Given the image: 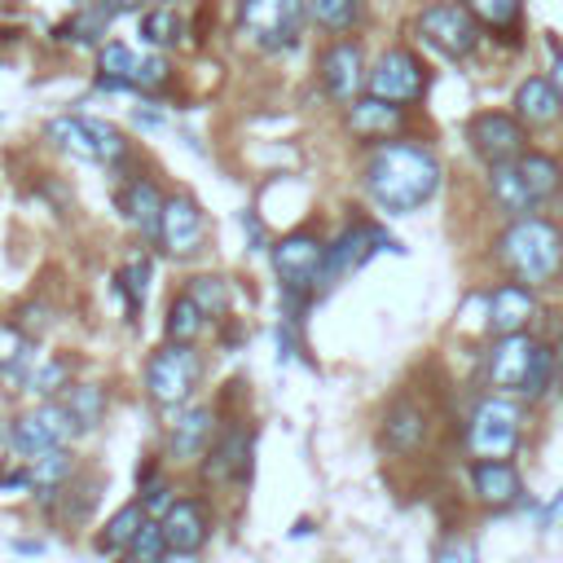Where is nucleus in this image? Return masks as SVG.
Here are the masks:
<instances>
[{
    "label": "nucleus",
    "mask_w": 563,
    "mask_h": 563,
    "mask_svg": "<svg viewBox=\"0 0 563 563\" xmlns=\"http://www.w3.org/2000/svg\"><path fill=\"white\" fill-rule=\"evenodd\" d=\"M303 13H308V0H242V35L264 48V53H282L299 40V26H303Z\"/></svg>",
    "instance_id": "nucleus-4"
},
{
    "label": "nucleus",
    "mask_w": 563,
    "mask_h": 563,
    "mask_svg": "<svg viewBox=\"0 0 563 563\" xmlns=\"http://www.w3.org/2000/svg\"><path fill=\"white\" fill-rule=\"evenodd\" d=\"M70 453L66 449H44V453H35L31 457V479H35V488H57L66 475H70Z\"/></svg>",
    "instance_id": "nucleus-33"
},
{
    "label": "nucleus",
    "mask_w": 563,
    "mask_h": 563,
    "mask_svg": "<svg viewBox=\"0 0 563 563\" xmlns=\"http://www.w3.org/2000/svg\"><path fill=\"white\" fill-rule=\"evenodd\" d=\"M119 207H123V220H128V224H136L145 238H158V224H163V194H158L154 180H145V176L128 180L123 194H119Z\"/></svg>",
    "instance_id": "nucleus-19"
},
{
    "label": "nucleus",
    "mask_w": 563,
    "mask_h": 563,
    "mask_svg": "<svg viewBox=\"0 0 563 563\" xmlns=\"http://www.w3.org/2000/svg\"><path fill=\"white\" fill-rule=\"evenodd\" d=\"M110 18H114V9H110L106 0H88V4H84V9H79V13L57 31V35H62V40H70V44H92V40L106 31V22H110Z\"/></svg>",
    "instance_id": "nucleus-29"
},
{
    "label": "nucleus",
    "mask_w": 563,
    "mask_h": 563,
    "mask_svg": "<svg viewBox=\"0 0 563 563\" xmlns=\"http://www.w3.org/2000/svg\"><path fill=\"white\" fill-rule=\"evenodd\" d=\"M4 440H9V431H4V427H0V444H4Z\"/></svg>",
    "instance_id": "nucleus-46"
},
{
    "label": "nucleus",
    "mask_w": 563,
    "mask_h": 563,
    "mask_svg": "<svg viewBox=\"0 0 563 563\" xmlns=\"http://www.w3.org/2000/svg\"><path fill=\"white\" fill-rule=\"evenodd\" d=\"M515 167H519V176H523V189H528L532 207L550 202V198L563 189V167H559V158H550V154L523 150V154L515 158Z\"/></svg>",
    "instance_id": "nucleus-22"
},
{
    "label": "nucleus",
    "mask_w": 563,
    "mask_h": 563,
    "mask_svg": "<svg viewBox=\"0 0 563 563\" xmlns=\"http://www.w3.org/2000/svg\"><path fill=\"white\" fill-rule=\"evenodd\" d=\"M383 435H387V444H391L396 453L418 449L422 435H427V418H422V409H418L413 400H396V405L387 409V418H383Z\"/></svg>",
    "instance_id": "nucleus-24"
},
{
    "label": "nucleus",
    "mask_w": 563,
    "mask_h": 563,
    "mask_svg": "<svg viewBox=\"0 0 563 563\" xmlns=\"http://www.w3.org/2000/svg\"><path fill=\"white\" fill-rule=\"evenodd\" d=\"M435 563H475V550L466 541H449V545H440Z\"/></svg>",
    "instance_id": "nucleus-41"
},
{
    "label": "nucleus",
    "mask_w": 563,
    "mask_h": 563,
    "mask_svg": "<svg viewBox=\"0 0 563 563\" xmlns=\"http://www.w3.org/2000/svg\"><path fill=\"white\" fill-rule=\"evenodd\" d=\"M44 132H48V141L57 150H66V154H75L84 163H119L123 150H128L114 123L88 119V114H57V119H48Z\"/></svg>",
    "instance_id": "nucleus-3"
},
{
    "label": "nucleus",
    "mask_w": 563,
    "mask_h": 563,
    "mask_svg": "<svg viewBox=\"0 0 563 563\" xmlns=\"http://www.w3.org/2000/svg\"><path fill=\"white\" fill-rule=\"evenodd\" d=\"M172 545H167V532H163V523L158 519H145L141 523V532L132 537V545H128V554H132V563H163V554H167Z\"/></svg>",
    "instance_id": "nucleus-35"
},
{
    "label": "nucleus",
    "mask_w": 563,
    "mask_h": 563,
    "mask_svg": "<svg viewBox=\"0 0 563 563\" xmlns=\"http://www.w3.org/2000/svg\"><path fill=\"white\" fill-rule=\"evenodd\" d=\"M501 260L523 286H545L563 268V229L541 216H519L501 238Z\"/></svg>",
    "instance_id": "nucleus-2"
},
{
    "label": "nucleus",
    "mask_w": 563,
    "mask_h": 563,
    "mask_svg": "<svg viewBox=\"0 0 563 563\" xmlns=\"http://www.w3.org/2000/svg\"><path fill=\"white\" fill-rule=\"evenodd\" d=\"M462 4L475 13V22H484L493 31H510L523 9V0H462Z\"/></svg>",
    "instance_id": "nucleus-36"
},
{
    "label": "nucleus",
    "mask_w": 563,
    "mask_h": 563,
    "mask_svg": "<svg viewBox=\"0 0 563 563\" xmlns=\"http://www.w3.org/2000/svg\"><path fill=\"white\" fill-rule=\"evenodd\" d=\"M440 189V158L418 141H383L365 163V194L378 211L405 216Z\"/></svg>",
    "instance_id": "nucleus-1"
},
{
    "label": "nucleus",
    "mask_w": 563,
    "mask_h": 563,
    "mask_svg": "<svg viewBox=\"0 0 563 563\" xmlns=\"http://www.w3.org/2000/svg\"><path fill=\"white\" fill-rule=\"evenodd\" d=\"M559 387H563V365H559Z\"/></svg>",
    "instance_id": "nucleus-47"
},
{
    "label": "nucleus",
    "mask_w": 563,
    "mask_h": 563,
    "mask_svg": "<svg viewBox=\"0 0 563 563\" xmlns=\"http://www.w3.org/2000/svg\"><path fill=\"white\" fill-rule=\"evenodd\" d=\"M62 374H66V365H48V369L35 378V391H53V387L62 383Z\"/></svg>",
    "instance_id": "nucleus-42"
},
{
    "label": "nucleus",
    "mask_w": 563,
    "mask_h": 563,
    "mask_svg": "<svg viewBox=\"0 0 563 563\" xmlns=\"http://www.w3.org/2000/svg\"><path fill=\"white\" fill-rule=\"evenodd\" d=\"M488 321L497 334H515L532 321V290L523 282H510V286H497L493 299H488Z\"/></svg>",
    "instance_id": "nucleus-21"
},
{
    "label": "nucleus",
    "mask_w": 563,
    "mask_h": 563,
    "mask_svg": "<svg viewBox=\"0 0 563 563\" xmlns=\"http://www.w3.org/2000/svg\"><path fill=\"white\" fill-rule=\"evenodd\" d=\"M75 431H79V427H75L70 409L57 405V400H44V405H35L31 413H22V418L9 427V449L22 453V457H35V453H44V449H62Z\"/></svg>",
    "instance_id": "nucleus-8"
},
{
    "label": "nucleus",
    "mask_w": 563,
    "mask_h": 563,
    "mask_svg": "<svg viewBox=\"0 0 563 563\" xmlns=\"http://www.w3.org/2000/svg\"><path fill=\"white\" fill-rule=\"evenodd\" d=\"M466 136H471V150H475L488 167L519 158L523 145H528L523 119H519V114H501V110H479V114L466 123Z\"/></svg>",
    "instance_id": "nucleus-10"
},
{
    "label": "nucleus",
    "mask_w": 563,
    "mask_h": 563,
    "mask_svg": "<svg viewBox=\"0 0 563 563\" xmlns=\"http://www.w3.org/2000/svg\"><path fill=\"white\" fill-rule=\"evenodd\" d=\"M365 79H369V70H365V57H361V48L352 40H339V44H330L321 53V84H325V92L334 101H343V106L356 101Z\"/></svg>",
    "instance_id": "nucleus-14"
},
{
    "label": "nucleus",
    "mask_w": 563,
    "mask_h": 563,
    "mask_svg": "<svg viewBox=\"0 0 563 563\" xmlns=\"http://www.w3.org/2000/svg\"><path fill=\"white\" fill-rule=\"evenodd\" d=\"M163 501H167V484L158 479V484H150V488H145V501H141V506H150V510H158Z\"/></svg>",
    "instance_id": "nucleus-43"
},
{
    "label": "nucleus",
    "mask_w": 563,
    "mask_h": 563,
    "mask_svg": "<svg viewBox=\"0 0 563 563\" xmlns=\"http://www.w3.org/2000/svg\"><path fill=\"white\" fill-rule=\"evenodd\" d=\"M550 374H554V352H550L545 343H537V361H532V378H528L523 396H541L545 383H550Z\"/></svg>",
    "instance_id": "nucleus-39"
},
{
    "label": "nucleus",
    "mask_w": 563,
    "mask_h": 563,
    "mask_svg": "<svg viewBox=\"0 0 563 563\" xmlns=\"http://www.w3.org/2000/svg\"><path fill=\"white\" fill-rule=\"evenodd\" d=\"M488 189H493V198H497L501 211H510V216L532 211V198H528V189H523V176H519L515 158H510V163H493V172H488Z\"/></svg>",
    "instance_id": "nucleus-26"
},
{
    "label": "nucleus",
    "mask_w": 563,
    "mask_h": 563,
    "mask_svg": "<svg viewBox=\"0 0 563 563\" xmlns=\"http://www.w3.org/2000/svg\"><path fill=\"white\" fill-rule=\"evenodd\" d=\"M246 471H251V431H246V427H233V431L211 449L207 475H211V479H233V475H246Z\"/></svg>",
    "instance_id": "nucleus-25"
},
{
    "label": "nucleus",
    "mask_w": 563,
    "mask_h": 563,
    "mask_svg": "<svg viewBox=\"0 0 563 563\" xmlns=\"http://www.w3.org/2000/svg\"><path fill=\"white\" fill-rule=\"evenodd\" d=\"M62 405L70 409V418H75L79 431H92L101 422V413H106V391L101 387H70Z\"/></svg>",
    "instance_id": "nucleus-32"
},
{
    "label": "nucleus",
    "mask_w": 563,
    "mask_h": 563,
    "mask_svg": "<svg viewBox=\"0 0 563 563\" xmlns=\"http://www.w3.org/2000/svg\"><path fill=\"white\" fill-rule=\"evenodd\" d=\"M369 92L396 106H409L427 92V66L409 53V48H387L374 66H369Z\"/></svg>",
    "instance_id": "nucleus-9"
},
{
    "label": "nucleus",
    "mask_w": 563,
    "mask_h": 563,
    "mask_svg": "<svg viewBox=\"0 0 563 563\" xmlns=\"http://www.w3.org/2000/svg\"><path fill=\"white\" fill-rule=\"evenodd\" d=\"M515 114L532 128H545L563 114V92L554 88V79L545 75H528L519 88H515Z\"/></svg>",
    "instance_id": "nucleus-18"
},
{
    "label": "nucleus",
    "mask_w": 563,
    "mask_h": 563,
    "mask_svg": "<svg viewBox=\"0 0 563 563\" xmlns=\"http://www.w3.org/2000/svg\"><path fill=\"white\" fill-rule=\"evenodd\" d=\"M141 523H145V506H141V501L123 506V510L110 519V528H106L101 545H106V550H128V545H132V537L141 532Z\"/></svg>",
    "instance_id": "nucleus-34"
},
{
    "label": "nucleus",
    "mask_w": 563,
    "mask_h": 563,
    "mask_svg": "<svg viewBox=\"0 0 563 563\" xmlns=\"http://www.w3.org/2000/svg\"><path fill=\"white\" fill-rule=\"evenodd\" d=\"M413 31H418L440 57H453V62L471 57L475 44H479V22H475V13H471L466 4H453V0L427 4V9L418 13Z\"/></svg>",
    "instance_id": "nucleus-5"
},
{
    "label": "nucleus",
    "mask_w": 563,
    "mask_h": 563,
    "mask_svg": "<svg viewBox=\"0 0 563 563\" xmlns=\"http://www.w3.org/2000/svg\"><path fill=\"white\" fill-rule=\"evenodd\" d=\"M198 374H202V361H198L194 343H176L172 339L167 347H158L150 356V365H145V391H150L154 405L176 409L180 400H189Z\"/></svg>",
    "instance_id": "nucleus-6"
},
{
    "label": "nucleus",
    "mask_w": 563,
    "mask_h": 563,
    "mask_svg": "<svg viewBox=\"0 0 563 563\" xmlns=\"http://www.w3.org/2000/svg\"><path fill=\"white\" fill-rule=\"evenodd\" d=\"M211 317L194 303V295L185 290L176 303H172V312H167V339H176V343H194L198 334H202V325H207Z\"/></svg>",
    "instance_id": "nucleus-31"
},
{
    "label": "nucleus",
    "mask_w": 563,
    "mask_h": 563,
    "mask_svg": "<svg viewBox=\"0 0 563 563\" xmlns=\"http://www.w3.org/2000/svg\"><path fill=\"white\" fill-rule=\"evenodd\" d=\"M202 233H207V220H202V207L189 194H176V198L163 202L158 238H163L167 255H194L202 246Z\"/></svg>",
    "instance_id": "nucleus-12"
},
{
    "label": "nucleus",
    "mask_w": 563,
    "mask_h": 563,
    "mask_svg": "<svg viewBox=\"0 0 563 563\" xmlns=\"http://www.w3.org/2000/svg\"><path fill=\"white\" fill-rule=\"evenodd\" d=\"M106 4H110L114 13H132V9H141L145 0H106Z\"/></svg>",
    "instance_id": "nucleus-45"
},
{
    "label": "nucleus",
    "mask_w": 563,
    "mask_h": 563,
    "mask_svg": "<svg viewBox=\"0 0 563 563\" xmlns=\"http://www.w3.org/2000/svg\"><path fill=\"white\" fill-rule=\"evenodd\" d=\"M141 35H145V44H154V48H172V44H180L185 22H180V13H176L172 4H158V9H150V13L141 18Z\"/></svg>",
    "instance_id": "nucleus-30"
},
{
    "label": "nucleus",
    "mask_w": 563,
    "mask_h": 563,
    "mask_svg": "<svg viewBox=\"0 0 563 563\" xmlns=\"http://www.w3.org/2000/svg\"><path fill=\"white\" fill-rule=\"evenodd\" d=\"M136 62H141V57H136L123 40L101 44V53H97V79H101V88H132Z\"/></svg>",
    "instance_id": "nucleus-27"
},
{
    "label": "nucleus",
    "mask_w": 563,
    "mask_h": 563,
    "mask_svg": "<svg viewBox=\"0 0 563 563\" xmlns=\"http://www.w3.org/2000/svg\"><path fill=\"white\" fill-rule=\"evenodd\" d=\"M369 242H374V229H365V224H352L330 251H325V260H321V277H317V290H330V286H339L365 255H369Z\"/></svg>",
    "instance_id": "nucleus-17"
},
{
    "label": "nucleus",
    "mask_w": 563,
    "mask_h": 563,
    "mask_svg": "<svg viewBox=\"0 0 563 563\" xmlns=\"http://www.w3.org/2000/svg\"><path fill=\"white\" fill-rule=\"evenodd\" d=\"M321 260H325V246L312 233H290L273 246V268L286 290H312L321 277Z\"/></svg>",
    "instance_id": "nucleus-11"
},
{
    "label": "nucleus",
    "mask_w": 563,
    "mask_h": 563,
    "mask_svg": "<svg viewBox=\"0 0 563 563\" xmlns=\"http://www.w3.org/2000/svg\"><path fill=\"white\" fill-rule=\"evenodd\" d=\"M532 361H537V343L523 330L501 334L493 343V352H488V378L497 387H506V391H523L528 378H532Z\"/></svg>",
    "instance_id": "nucleus-13"
},
{
    "label": "nucleus",
    "mask_w": 563,
    "mask_h": 563,
    "mask_svg": "<svg viewBox=\"0 0 563 563\" xmlns=\"http://www.w3.org/2000/svg\"><path fill=\"white\" fill-rule=\"evenodd\" d=\"M128 290V308L136 312L141 303H145V290H150V264L145 260H132V264H123V273H119V295Z\"/></svg>",
    "instance_id": "nucleus-38"
},
{
    "label": "nucleus",
    "mask_w": 563,
    "mask_h": 563,
    "mask_svg": "<svg viewBox=\"0 0 563 563\" xmlns=\"http://www.w3.org/2000/svg\"><path fill=\"white\" fill-rule=\"evenodd\" d=\"M163 532H167V545L176 554H194L202 550L207 532H211V519H207V506L194 501V497H180L163 510Z\"/></svg>",
    "instance_id": "nucleus-15"
},
{
    "label": "nucleus",
    "mask_w": 563,
    "mask_h": 563,
    "mask_svg": "<svg viewBox=\"0 0 563 563\" xmlns=\"http://www.w3.org/2000/svg\"><path fill=\"white\" fill-rule=\"evenodd\" d=\"M167 62L154 53V57H145V62H136V75H132V88H158V84H167Z\"/></svg>",
    "instance_id": "nucleus-40"
},
{
    "label": "nucleus",
    "mask_w": 563,
    "mask_h": 563,
    "mask_svg": "<svg viewBox=\"0 0 563 563\" xmlns=\"http://www.w3.org/2000/svg\"><path fill=\"white\" fill-rule=\"evenodd\" d=\"M550 79H554V88L563 92V48L554 44V62H550Z\"/></svg>",
    "instance_id": "nucleus-44"
},
{
    "label": "nucleus",
    "mask_w": 563,
    "mask_h": 563,
    "mask_svg": "<svg viewBox=\"0 0 563 563\" xmlns=\"http://www.w3.org/2000/svg\"><path fill=\"white\" fill-rule=\"evenodd\" d=\"M347 128L356 136H365V141H387V136H396L405 128V114H400L396 101H383V97L369 92V97L347 101Z\"/></svg>",
    "instance_id": "nucleus-16"
},
{
    "label": "nucleus",
    "mask_w": 563,
    "mask_h": 563,
    "mask_svg": "<svg viewBox=\"0 0 563 563\" xmlns=\"http://www.w3.org/2000/svg\"><path fill=\"white\" fill-rule=\"evenodd\" d=\"M519 405L515 400H501V396H488L475 405L471 422H466V444L475 457H510L515 444H519Z\"/></svg>",
    "instance_id": "nucleus-7"
},
{
    "label": "nucleus",
    "mask_w": 563,
    "mask_h": 563,
    "mask_svg": "<svg viewBox=\"0 0 563 563\" xmlns=\"http://www.w3.org/2000/svg\"><path fill=\"white\" fill-rule=\"evenodd\" d=\"M189 295H194V303H198L207 317L229 312V290H224L220 277H194V282H189Z\"/></svg>",
    "instance_id": "nucleus-37"
},
{
    "label": "nucleus",
    "mask_w": 563,
    "mask_h": 563,
    "mask_svg": "<svg viewBox=\"0 0 563 563\" xmlns=\"http://www.w3.org/2000/svg\"><path fill=\"white\" fill-rule=\"evenodd\" d=\"M308 18L330 31V35H343L352 26L365 22V0H308Z\"/></svg>",
    "instance_id": "nucleus-28"
},
{
    "label": "nucleus",
    "mask_w": 563,
    "mask_h": 563,
    "mask_svg": "<svg viewBox=\"0 0 563 563\" xmlns=\"http://www.w3.org/2000/svg\"><path fill=\"white\" fill-rule=\"evenodd\" d=\"M207 440H211V409H185L167 431V453L176 462H189L207 449Z\"/></svg>",
    "instance_id": "nucleus-23"
},
{
    "label": "nucleus",
    "mask_w": 563,
    "mask_h": 563,
    "mask_svg": "<svg viewBox=\"0 0 563 563\" xmlns=\"http://www.w3.org/2000/svg\"><path fill=\"white\" fill-rule=\"evenodd\" d=\"M471 488L484 506H510L519 497V471L501 457H479L471 466Z\"/></svg>",
    "instance_id": "nucleus-20"
}]
</instances>
